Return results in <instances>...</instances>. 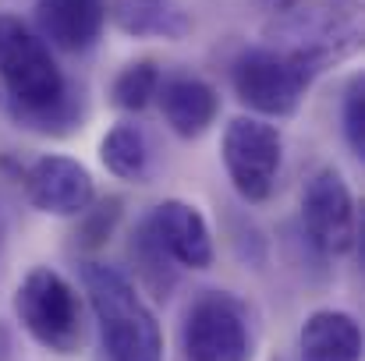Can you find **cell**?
<instances>
[{
    "mask_svg": "<svg viewBox=\"0 0 365 361\" xmlns=\"http://www.w3.org/2000/svg\"><path fill=\"white\" fill-rule=\"evenodd\" d=\"M0 78L11 96V117L39 135H68L82 114L50 46L18 14H0Z\"/></svg>",
    "mask_w": 365,
    "mask_h": 361,
    "instance_id": "6da1fadb",
    "label": "cell"
},
{
    "mask_svg": "<svg viewBox=\"0 0 365 361\" xmlns=\"http://www.w3.org/2000/svg\"><path fill=\"white\" fill-rule=\"evenodd\" d=\"M82 283L110 361H163V330L153 308L114 266L89 262Z\"/></svg>",
    "mask_w": 365,
    "mask_h": 361,
    "instance_id": "7a4b0ae2",
    "label": "cell"
},
{
    "mask_svg": "<svg viewBox=\"0 0 365 361\" xmlns=\"http://www.w3.org/2000/svg\"><path fill=\"white\" fill-rule=\"evenodd\" d=\"M327 64L305 50L291 46H255L245 50L231 68L235 96L248 110L262 117H291L298 114L305 89Z\"/></svg>",
    "mask_w": 365,
    "mask_h": 361,
    "instance_id": "3957f363",
    "label": "cell"
},
{
    "mask_svg": "<svg viewBox=\"0 0 365 361\" xmlns=\"http://www.w3.org/2000/svg\"><path fill=\"white\" fill-rule=\"evenodd\" d=\"M14 315L21 330L53 355H75L86 340L82 301L75 287L50 266H36L14 291Z\"/></svg>",
    "mask_w": 365,
    "mask_h": 361,
    "instance_id": "277c9868",
    "label": "cell"
},
{
    "mask_svg": "<svg viewBox=\"0 0 365 361\" xmlns=\"http://www.w3.org/2000/svg\"><path fill=\"white\" fill-rule=\"evenodd\" d=\"M220 156L235 192L245 202H266L280 177L284 138L277 124H266L259 117H235L224 127Z\"/></svg>",
    "mask_w": 365,
    "mask_h": 361,
    "instance_id": "5b68a950",
    "label": "cell"
},
{
    "mask_svg": "<svg viewBox=\"0 0 365 361\" xmlns=\"http://www.w3.org/2000/svg\"><path fill=\"white\" fill-rule=\"evenodd\" d=\"M181 347L188 361H248L252 330L245 308L231 294H202L185 315Z\"/></svg>",
    "mask_w": 365,
    "mask_h": 361,
    "instance_id": "8992f818",
    "label": "cell"
},
{
    "mask_svg": "<svg viewBox=\"0 0 365 361\" xmlns=\"http://www.w3.org/2000/svg\"><path fill=\"white\" fill-rule=\"evenodd\" d=\"M302 227L323 255H344L359 244V206L348 181L334 167L309 177L302 192Z\"/></svg>",
    "mask_w": 365,
    "mask_h": 361,
    "instance_id": "52a82bcc",
    "label": "cell"
},
{
    "mask_svg": "<svg viewBox=\"0 0 365 361\" xmlns=\"http://www.w3.org/2000/svg\"><path fill=\"white\" fill-rule=\"evenodd\" d=\"M25 195L39 213L71 220V216H82L96 202V184H93V174L78 159L50 152V156H39L25 170Z\"/></svg>",
    "mask_w": 365,
    "mask_h": 361,
    "instance_id": "ba28073f",
    "label": "cell"
},
{
    "mask_svg": "<svg viewBox=\"0 0 365 361\" xmlns=\"http://www.w3.org/2000/svg\"><path fill=\"white\" fill-rule=\"evenodd\" d=\"M145 231L156 238V244L167 251L170 262L185 266V269H210L213 266V234L206 216L181 199H163L160 206H153V213L142 220Z\"/></svg>",
    "mask_w": 365,
    "mask_h": 361,
    "instance_id": "9c48e42d",
    "label": "cell"
},
{
    "mask_svg": "<svg viewBox=\"0 0 365 361\" xmlns=\"http://www.w3.org/2000/svg\"><path fill=\"white\" fill-rule=\"evenodd\" d=\"M36 32L46 46L86 53L107 25V0H36Z\"/></svg>",
    "mask_w": 365,
    "mask_h": 361,
    "instance_id": "30bf717a",
    "label": "cell"
},
{
    "mask_svg": "<svg viewBox=\"0 0 365 361\" xmlns=\"http://www.w3.org/2000/svg\"><path fill=\"white\" fill-rule=\"evenodd\" d=\"M160 110H163V120L174 135L181 138H199L213 127V120L220 114V96L210 82L202 78H167L160 82Z\"/></svg>",
    "mask_w": 365,
    "mask_h": 361,
    "instance_id": "8fae6325",
    "label": "cell"
},
{
    "mask_svg": "<svg viewBox=\"0 0 365 361\" xmlns=\"http://www.w3.org/2000/svg\"><path fill=\"white\" fill-rule=\"evenodd\" d=\"M298 351L302 361H362V326L348 312L319 308L302 323Z\"/></svg>",
    "mask_w": 365,
    "mask_h": 361,
    "instance_id": "7c38bea8",
    "label": "cell"
},
{
    "mask_svg": "<svg viewBox=\"0 0 365 361\" xmlns=\"http://www.w3.org/2000/svg\"><path fill=\"white\" fill-rule=\"evenodd\" d=\"M114 25L131 39H167L178 43L192 32V14L181 0H114L107 7Z\"/></svg>",
    "mask_w": 365,
    "mask_h": 361,
    "instance_id": "4fadbf2b",
    "label": "cell"
},
{
    "mask_svg": "<svg viewBox=\"0 0 365 361\" xmlns=\"http://www.w3.org/2000/svg\"><path fill=\"white\" fill-rule=\"evenodd\" d=\"M100 159L121 181H145L149 177V159H153L145 131L138 124H128V120L114 124L100 142Z\"/></svg>",
    "mask_w": 365,
    "mask_h": 361,
    "instance_id": "5bb4252c",
    "label": "cell"
},
{
    "mask_svg": "<svg viewBox=\"0 0 365 361\" xmlns=\"http://www.w3.org/2000/svg\"><path fill=\"white\" fill-rule=\"evenodd\" d=\"M160 82H163V75H160V68L153 61H131V64H124L118 71V78L110 85V100H114L118 110L138 114V110H145L156 100Z\"/></svg>",
    "mask_w": 365,
    "mask_h": 361,
    "instance_id": "9a60e30c",
    "label": "cell"
},
{
    "mask_svg": "<svg viewBox=\"0 0 365 361\" xmlns=\"http://www.w3.org/2000/svg\"><path fill=\"white\" fill-rule=\"evenodd\" d=\"M131 258L138 262L142 280H145L160 298H167V291H170V283H174L170 258H167V251L156 244V238L145 231V224H138V231H135V238H131Z\"/></svg>",
    "mask_w": 365,
    "mask_h": 361,
    "instance_id": "2e32d148",
    "label": "cell"
},
{
    "mask_svg": "<svg viewBox=\"0 0 365 361\" xmlns=\"http://www.w3.org/2000/svg\"><path fill=\"white\" fill-rule=\"evenodd\" d=\"M344 138L355 156H365V82L355 75L344 89Z\"/></svg>",
    "mask_w": 365,
    "mask_h": 361,
    "instance_id": "e0dca14e",
    "label": "cell"
},
{
    "mask_svg": "<svg viewBox=\"0 0 365 361\" xmlns=\"http://www.w3.org/2000/svg\"><path fill=\"white\" fill-rule=\"evenodd\" d=\"M118 216H121V199H107V202H93L78 220H86V231L78 234V238H86V244H103V238H110V231H114V224H118Z\"/></svg>",
    "mask_w": 365,
    "mask_h": 361,
    "instance_id": "ac0fdd59",
    "label": "cell"
},
{
    "mask_svg": "<svg viewBox=\"0 0 365 361\" xmlns=\"http://www.w3.org/2000/svg\"><path fill=\"white\" fill-rule=\"evenodd\" d=\"M259 4H266L273 14H294V11H298L305 0H259Z\"/></svg>",
    "mask_w": 365,
    "mask_h": 361,
    "instance_id": "d6986e66",
    "label": "cell"
},
{
    "mask_svg": "<svg viewBox=\"0 0 365 361\" xmlns=\"http://www.w3.org/2000/svg\"><path fill=\"white\" fill-rule=\"evenodd\" d=\"M4 351H7V333H4V326H0V358H4Z\"/></svg>",
    "mask_w": 365,
    "mask_h": 361,
    "instance_id": "ffe728a7",
    "label": "cell"
}]
</instances>
